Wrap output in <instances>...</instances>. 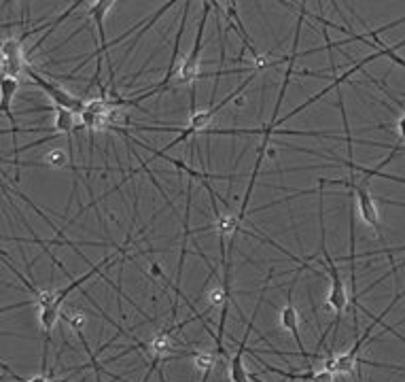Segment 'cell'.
<instances>
[{
	"instance_id": "5b68a950",
	"label": "cell",
	"mask_w": 405,
	"mask_h": 382,
	"mask_svg": "<svg viewBox=\"0 0 405 382\" xmlns=\"http://www.w3.org/2000/svg\"><path fill=\"white\" fill-rule=\"evenodd\" d=\"M295 278H293V283H291V287H288V291H286V306L280 310V327L282 330H286V332H291V336H293V340H295V344H297V348H299V352H302V357H306L310 363L312 361H316V359H325V357H321L318 352H308L306 350V346H304V340H302V334H299V316H297V308H295V304H293V289H295Z\"/></svg>"
},
{
	"instance_id": "7a4b0ae2",
	"label": "cell",
	"mask_w": 405,
	"mask_h": 382,
	"mask_svg": "<svg viewBox=\"0 0 405 382\" xmlns=\"http://www.w3.org/2000/svg\"><path fill=\"white\" fill-rule=\"evenodd\" d=\"M321 185H344V187H350L355 191V200H357V209L363 217V221L375 231V236L382 240V227H380V217H378V207H375V200L369 191V179L363 181H357L355 174L350 172L348 179H321L318 181Z\"/></svg>"
},
{
	"instance_id": "5bb4252c",
	"label": "cell",
	"mask_w": 405,
	"mask_h": 382,
	"mask_svg": "<svg viewBox=\"0 0 405 382\" xmlns=\"http://www.w3.org/2000/svg\"><path fill=\"white\" fill-rule=\"evenodd\" d=\"M401 268H405V259H403L401 263H393V266H391V272H386V274H384L382 278H378V280H373V283H371V285H369V287H367V289H365L363 293H367V291L375 289V287H378V285H380V283H382V280H384V278H386L388 274H397V272H399ZM363 293H361V296H363ZM361 296H359V298H361Z\"/></svg>"
},
{
	"instance_id": "4fadbf2b",
	"label": "cell",
	"mask_w": 405,
	"mask_h": 382,
	"mask_svg": "<svg viewBox=\"0 0 405 382\" xmlns=\"http://www.w3.org/2000/svg\"><path fill=\"white\" fill-rule=\"evenodd\" d=\"M64 318L68 321V325L75 330V334H79V332H83V327H85V316L81 314V312H72V314H64Z\"/></svg>"
},
{
	"instance_id": "6da1fadb",
	"label": "cell",
	"mask_w": 405,
	"mask_h": 382,
	"mask_svg": "<svg viewBox=\"0 0 405 382\" xmlns=\"http://www.w3.org/2000/svg\"><path fill=\"white\" fill-rule=\"evenodd\" d=\"M310 193H318V223H321V251H323V259H325V266H327V272H329V278H331V291H329L327 306L335 310V321L331 323V330H333V336H335V334H337V327H339V321H342L346 308H348V291H346V287H344L342 274H339V270L335 268L333 257H331L329 251H327V227H325V209H323V204H325V193H323L321 187H318V189H312V191H299V193L288 195V198H284V200H276V202H274V207H276V204H288V202H293L295 198L310 195Z\"/></svg>"
},
{
	"instance_id": "8fae6325",
	"label": "cell",
	"mask_w": 405,
	"mask_h": 382,
	"mask_svg": "<svg viewBox=\"0 0 405 382\" xmlns=\"http://www.w3.org/2000/svg\"><path fill=\"white\" fill-rule=\"evenodd\" d=\"M132 155H134V157H136V160L140 162V166H142V170H149V168H147V162H144V160H142V157H140V155H138L136 151H134ZM147 174H149V179H151V183H153V185L157 187V191L161 193V198L166 200V204H168V207H170V211H172V213H177V209H175V204H172V200H170V198H168V193L164 191V187H161V183H159V181L155 179V176H153L151 172H147Z\"/></svg>"
},
{
	"instance_id": "3957f363",
	"label": "cell",
	"mask_w": 405,
	"mask_h": 382,
	"mask_svg": "<svg viewBox=\"0 0 405 382\" xmlns=\"http://www.w3.org/2000/svg\"><path fill=\"white\" fill-rule=\"evenodd\" d=\"M204 13H201V19L197 23V30H195V41H193V47L191 51L187 53V57L181 60V70L175 79L177 85H191L201 77L199 75V64H201V45H204V30H206V23H208V17H210V11L215 9L213 3H204L201 5Z\"/></svg>"
},
{
	"instance_id": "9c48e42d",
	"label": "cell",
	"mask_w": 405,
	"mask_h": 382,
	"mask_svg": "<svg viewBox=\"0 0 405 382\" xmlns=\"http://www.w3.org/2000/svg\"><path fill=\"white\" fill-rule=\"evenodd\" d=\"M19 79L17 77H3V81H0V92H3V102H0V106H3V113L7 115V120L11 124H15V115L11 111V102L19 90Z\"/></svg>"
},
{
	"instance_id": "8992f818",
	"label": "cell",
	"mask_w": 405,
	"mask_h": 382,
	"mask_svg": "<svg viewBox=\"0 0 405 382\" xmlns=\"http://www.w3.org/2000/svg\"><path fill=\"white\" fill-rule=\"evenodd\" d=\"M23 51L21 37H9L3 41L0 45V73L3 77H17L21 70H26Z\"/></svg>"
},
{
	"instance_id": "30bf717a",
	"label": "cell",
	"mask_w": 405,
	"mask_h": 382,
	"mask_svg": "<svg viewBox=\"0 0 405 382\" xmlns=\"http://www.w3.org/2000/svg\"><path fill=\"white\" fill-rule=\"evenodd\" d=\"M191 359L195 363V370L201 374H210V370L215 367V352L210 350H193Z\"/></svg>"
},
{
	"instance_id": "ba28073f",
	"label": "cell",
	"mask_w": 405,
	"mask_h": 382,
	"mask_svg": "<svg viewBox=\"0 0 405 382\" xmlns=\"http://www.w3.org/2000/svg\"><path fill=\"white\" fill-rule=\"evenodd\" d=\"M264 367H268V372H274L282 378H288V380H302V382H335V376L327 370H308V372H302V374H295V372H284L280 367H274V365H268L264 359H259Z\"/></svg>"
},
{
	"instance_id": "9a60e30c",
	"label": "cell",
	"mask_w": 405,
	"mask_h": 382,
	"mask_svg": "<svg viewBox=\"0 0 405 382\" xmlns=\"http://www.w3.org/2000/svg\"><path fill=\"white\" fill-rule=\"evenodd\" d=\"M397 134H399V142H405V113L399 117V122H397Z\"/></svg>"
},
{
	"instance_id": "7c38bea8",
	"label": "cell",
	"mask_w": 405,
	"mask_h": 382,
	"mask_svg": "<svg viewBox=\"0 0 405 382\" xmlns=\"http://www.w3.org/2000/svg\"><path fill=\"white\" fill-rule=\"evenodd\" d=\"M45 164L47 166H53V168H64L66 164H70V157L64 155V151H60V149H53V151H49Z\"/></svg>"
},
{
	"instance_id": "277c9868",
	"label": "cell",
	"mask_w": 405,
	"mask_h": 382,
	"mask_svg": "<svg viewBox=\"0 0 405 382\" xmlns=\"http://www.w3.org/2000/svg\"><path fill=\"white\" fill-rule=\"evenodd\" d=\"M26 75L32 79V83L39 87L41 92H45L49 96V100L53 102V108H66V111H72L75 115H83L85 106H88V100H81L72 94H68L64 87H60L57 83H53L51 79H47L45 75H41L34 66L26 64Z\"/></svg>"
},
{
	"instance_id": "52a82bcc",
	"label": "cell",
	"mask_w": 405,
	"mask_h": 382,
	"mask_svg": "<svg viewBox=\"0 0 405 382\" xmlns=\"http://www.w3.org/2000/svg\"><path fill=\"white\" fill-rule=\"evenodd\" d=\"M185 325H170L161 332H157L151 342H149V352H151V359H157V361H168V359H177V357H168L172 352V334L177 330H181Z\"/></svg>"
}]
</instances>
